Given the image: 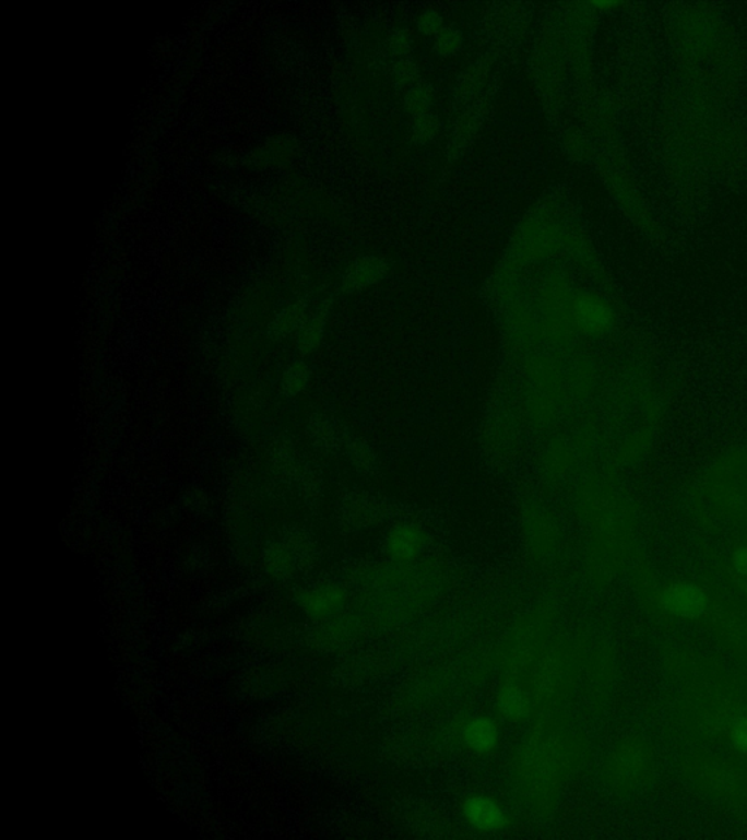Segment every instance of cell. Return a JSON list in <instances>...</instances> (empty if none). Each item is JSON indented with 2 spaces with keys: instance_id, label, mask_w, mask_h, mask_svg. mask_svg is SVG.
<instances>
[{
  "instance_id": "cell-1",
  "label": "cell",
  "mask_w": 747,
  "mask_h": 840,
  "mask_svg": "<svg viewBox=\"0 0 747 840\" xmlns=\"http://www.w3.org/2000/svg\"><path fill=\"white\" fill-rule=\"evenodd\" d=\"M607 781L616 791L633 792L653 779V748L642 738L620 743L607 761Z\"/></svg>"
},
{
  "instance_id": "cell-2",
  "label": "cell",
  "mask_w": 747,
  "mask_h": 840,
  "mask_svg": "<svg viewBox=\"0 0 747 840\" xmlns=\"http://www.w3.org/2000/svg\"><path fill=\"white\" fill-rule=\"evenodd\" d=\"M655 611L679 620H701L712 607L710 593L689 581L668 582L654 595Z\"/></svg>"
},
{
  "instance_id": "cell-3",
  "label": "cell",
  "mask_w": 747,
  "mask_h": 840,
  "mask_svg": "<svg viewBox=\"0 0 747 840\" xmlns=\"http://www.w3.org/2000/svg\"><path fill=\"white\" fill-rule=\"evenodd\" d=\"M688 773L708 794L723 800H740L746 792V782L736 769L714 759V757H698L689 761Z\"/></svg>"
},
{
  "instance_id": "cell-4",
  "label": "cell",
  "mask_w": 747,
  "mask_h": 840,
  "mask_svg": "<svg viewBox=\"0 0 747 840\" xmlns=\"http://www.w3.org/2000/svg\"><path fill=\"white\" fill-rule=\"evenodd\" d=\"M462 816L472 829L484 833H497L506 829L508 814L497 800L488 795H469L463 800Z\"/></svg>"
},
{
  "instance_id": "cell-5",
  "label": "cell",
  "mask_w": 747,
  "mask_h": 840,
  "mask_svg": "<svg viewBox=\"0 0 747 840\" xmlns=\"http://www.w3.org/2000/svg\"><path fill=\"white\" fill-rule=\"evenodd\" d=\"M427 547V533L419 525L401 522L390 529L384 540V551L396 563L418 559Z\"/></svg>"
},
{
  "instance_id": "cell-6",
  "label": "cell",
  "mask_w": 747,
  "mask_h": 840,
  "mask_svg": "<svg viewBox=\"0 0 747 840\" xmlns=\"http://www.w3.org/2000/svg\"><path fill=\"white\" fill-rule=\"evenodd\" d=\"M574 319L581 332L589 336H602L614 328L615 312L605 299L583 294L576 299Z\"/></svg>"
},
{
  "instance_id": "cell-7",
  "label": "cell",
  "mask_w": 747,
  "mask_h": 840,
  "mask_svg": "<svg viewBox=\"0 0 747 840\" xmlns=\"http://www.w3.org/2000/svg\"><path fill=\"white\" fill-rule=\"evenodd\" d=\"M389 273L388 261L377 256L359 257L352 261L343 276L342 285L346 293H358L371 288L383 281Z\"/></svg>"
},
{
  "instance_id": "cell-8",
  "label": "cell",
  "mask_w": 747,
  "mask_h": 840,
  "mask_svg": "<svg viewBox=\"0 0 747 840\" xmlns=\"http://www.w3.org/2000/svg\"><path fill=\"white\" fill-rule=\"evenodd\" d=\"M460 737L469 750L476 755H488L498 747L501 731L493 718L476 715L463 722Z\"/></svg>"
},
{
  "instance_id": "cell-9",
  "label": "cell",
  "mask_w": 747,
  "mask_h": 840,
  "mask_svg": "<svg viewBox=\"0 0 747 840\" xmlns=\"http://www.w3.org/2000/svg\"><path fill=\"white\" fill-rule=\"evenodd\" d=\"M495 703H497L499 715L511 722L524 721L532 712V700L527 691L512 683H508L498 690Z\"/></svg>"
},
{
  "instance_id": "cell-10",
  "label": "cell",
  "mask_w": 747,
  "mask_h": 840,
  "mask_svg": "<svg viewBox=\"0 0 747 840\" xmlns=\"http://www.w3.org/2000/svg\"><path fill=\"white\" fill-rule=\"evenodd\" d=\"M485 117V103H477L475 106L469 108L466 113L459 120L458 126L451 137L449 143V156L451 158H458L464 151L471 146L473 138L477 130H479L482 121Z\"/></svg>"
},
{
  "instance_id": "cell-11",
  "label": "cell",
  "mask_w": 747,
  "mask_h": 840,
  "mask_svg": "<svg viewBox=\"0 0 747 840\" xmlns=\"http://www.w3.org/2000/svg\"><path fill=\"white\" fill-rule=\"evenodd\" d=\"M403 102H405L406 110L415 117L429 113L434 102L432 86L427 84V82L419 81L418 84L412 85L410 90H406Z\"/></svg>"
},
{
  "instance_id": "cell-12",
  "label": "cell",
  "mask_w": 747,
  "mask_h": 840,
  "mask_svg": "<svg viewBox=\"0 0 747 840\" xmlns=\"http://www.w3.org/2000/svg\"><path fill=\"white\" fill-rule=\"evenodd\" d=\"M438 132H440V120L432 113H425V115L416 116L414 125H412V139L419 145H427V143L436 139Z\"/></svg>"
},
{
  "instance_id": "cell-13",
  "label": "cell",
  "mask_w": 747,
  "mask_h": 840,
  "mask_svg": "<svg viewBox=\"0 0 747 840\" xmlns=\"http://www.w3.org/2000/svg\"><path fill=\"white\" fill-rule=\"evenodd\" d=\"M349 457L355 468L363 473L371 474L379 468V459L367 442L355 441L352 443Z\"/></svg>"
},
{
  "instance_id": "cell-14",
  "label": "cell",
  "mask_w": 747,
  "mask_h": 840,
  "mask_svg": "<svg viewBox=\"0 0 747 840\" xmlns=\"http://www.w3.org/2000/svg\"><path fill=\"white\" fill-rule=\"evenodd\" d=\"M392 78L398 88L410 90L419 82V68L414 60L403 58L394 63Z\"/></svg>"
},
{
  "instance_id": "cell-15",
  "label": "cell",
  "mask_w": 747,
  "mask_h": 840,
  "mask_svg": "<svg viewBox=\"0 0 747 840\" xmlns=\"http://www.w3.org/2000/svg\"><path fill=\"white\" fill-rule=\"evenodd\" d=\"M486 72H488V69L482 63L473 64L471 69H467V72L464 73L459 82L458 97L464 99L472 98V95H475L481 90L482 84H484Z\"/></svg>"
},
{
  "instance_id": "cell-16",
  "label": "cell",
  "mask_w": 747,
  "mask_h": 840,
  "mask_svg": "<svg viewBox=\"0 0 747 840\" xmlns=\"http://www.w3.org/2000/svg\"><path fill=\"white\" fill-rule=\"evenodd\" d=\"M725 729H727V738L734 750L747 755V712L734 715Z\"/></svg>"
},
{
  "instance_id": "cell-17",
  "label": "cell",
  "mask_w": 747,
  "mask_h": 840,
  "mask_svg": "<svg viewBox=\"0 0 747 840\" xmlns=\"http://www.w3.org/2000/svg\"><path fill=\"white\" fill-rule=\"evenodd\" d=\"M463 46V34L455 28H444L434 37V50L440 56H453Z\"/></svg>"
},
{
  "instance_id": "cell-18",
  "label": "cell",
  "mask_w": 747,
  "mask_h": 840,
  "mask_svg": "<svg viewBox=\"0 0 747 840\" xmlns=\"http://www.w3.org/2000/svg\"><path fill=\"white\" fill-rule=\"evenodd\" d=\"M324 323L325 311L323 310L317 311L316 315L311 317V320L308 321L303 333V346L306 347V350H315V347L319 345L320 339L323 336Z\"/></svg>"
},
{
  "instance_id": "cell-19",
  "label": "cell",
  "mask_w": 747,
  "mask_h": 840,
  "mask_svg": "<svg viewBox=\"0 0 747 840\" xmlns=\"http://www.w3.org/2000/svg\"><path fill=\"white\" fill-rule=\"evenodd\" d=\"M343 599H345V595H343L341 590L330 587V589L321 590L315 595L312 608L319 613L333 612L334 608L341 606Z\"/></svg>"
},
{
  "instance_id": "cell-20",
  "label": "cell",
  "mask_w": 747,
  "mask_h": 840,
  "mask_svg": "<svg viewBox=\"0 0 747 840\" xmlns=\"http://www.w3.org/2000/svg\"><path fill=\"white\" fill-rule=\"evenodd\" d=\"M442 24H444V20L437 11H427L419 16L418 29L424 36L436 37L444 29Z\"/></svg>"
},
{
  "instance_id": "cell-21",
  "label": "cell",
  "mask_w": 747,
  "mask_h": 840,
  "mask_svg": "<svg viewBox=\"0 0 747 840\" xmlns=\"http://www.w3.org/2000/svg\"><path fill=\"white\" fill-rule=\"evenodd\" d=\"M388 47L390 54L398 56V58H406V55L412 50L411 33L406 29H398L389 37Z\"/></svg>"
},
{
  "instance_id": "cell-22",
  "label": "cell",
  "mask_w": 747,
  "mask_h": 840,
  "mask_svg": "<svg viewBox=\"0 0 747 840\" xmlns=\"http://www.w3.org/2000/svg\"><path fill=\"white\" fill-rule=\"evenodd\" d=\"M732 567L737 576L747 578V546L737 547L732 553Z\"/></svg>"
},
{
  "instance_id": "cell-23",
  "label": "cell",
  "mask_w": 747,
  "mask_h": 840,
  "mask_svg": "<svg viewBox=\"0 0 747 840\" xmlns=\"http://www.w3.org/2000/svg\"><path fill=\"white\" fill-rule=\"evenodd\" d=\"M593 5L598 8V10H602V11H610V10H615V8H618L619 3H616V2H596V3H593Z\"/></svg>"
}]
</instances>
